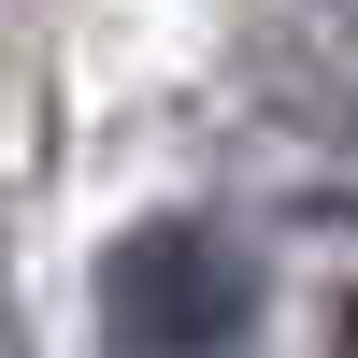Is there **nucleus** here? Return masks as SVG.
Returning <instances> with one entry per match:
<instances>
[{
  "label": "nucleus",
  "instance_id": "nucleus-1",
  "mask_svg": "<svg viewBox=\"0 0 358 358\" xmlns=\"http://www.w3.org/2000/svg\"><path fill=\"white\" fill-rule=\"evenodd\" d=\"M258 330V258L201 215H158L101 258V344L115 358H229Z\"/></svg>",
  "mask_w": 358,
  "mask_h": 358
},
{
  "label": "nucleus",
  "instance_id": "nucleus-2",
  "mask_svg": "<svg viewBox=\"0 0 358 358\" xmlns=\"http://www.w3.org/2000/svg\"><path fill=\"white\" fill-rule=\"evenodd\" d=\"M330 358H358V287H344V301H330Z\"/></svg>",
  "mask_w": 358,
  "mask_h": 358
},
{
  "label": "nucleus",
  "instance_id": "nucleus-3",
  "mask_svg": "<svg viewBox=\"0 0 358 358\" xmlns=\"http://www.w3.org/2000/svg\"><path fill=\"white\" fill-rule=\"evenodd\" d=\"M0 358H15V315H0Z\"/></svg>",
  "mask_w": 358,
  "mask_h": 358
}]
</instances>
